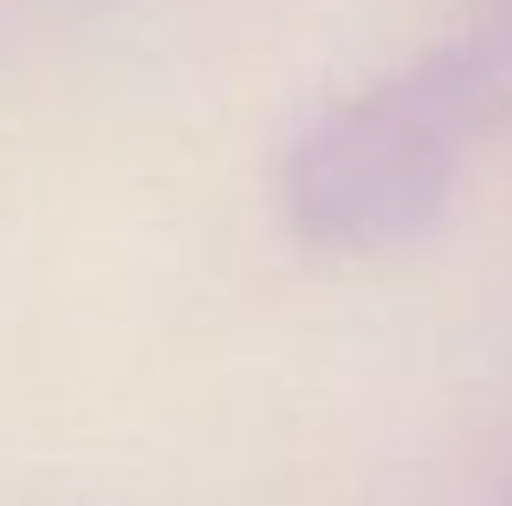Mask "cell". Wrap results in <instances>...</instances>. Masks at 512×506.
<instances>
[{"mask_svg": "<svg viewBox=\"0 0 512 506\" xmlns=\"http://www.w3.org/2000/svg\"><path fill=\"white\" fill-rule=\"evenodd\" d=\"M493 98L500 52L448 39L318 111L279 163V208L292 234L344 260L409 247L454 202Z\"/></svg>", "mask_w": 512, "mask_h": 506, "instance_id": "1", "label": "cell"}]
</instances>
